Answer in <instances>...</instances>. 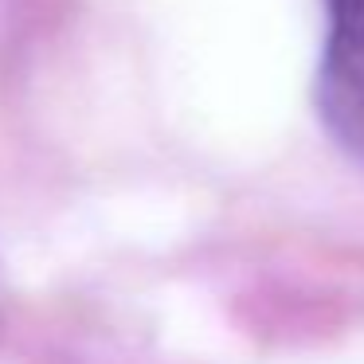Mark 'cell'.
Segmentation results:
<instances>
[{
    "mask_svg": "<svg viewBox=\"0 0 364 364\" xmlns=\"http://www.w3.org/2000/svg\"><path fill=\"white\" fill-rule=\"evenodd\" d=\"M317 110L341 149L364 161V0H325Z\"/></svg>",
    "mask_w": 364,
    "mask_h": 364,
    "instance_id": "6da1fadb",
    "label": "cell"
}]
</instances>
